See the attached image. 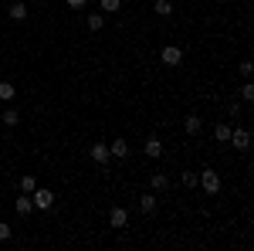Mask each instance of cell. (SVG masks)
Returning <instances> with one entry per match:
<instances>
[{"label": "cell", "instance_id": "ffe728a7", "mask_svg": "<svg viewBox=\"0 0 254 251\" xmlns=\"http://www.w3.org/2000/svg\"><path fill=\"white\" fill-rule=\"evenodd\" d=\"M34 187H38V180H34L31 173H27V176H20V193H31Z\"/></svg>", "mask_w": 254, "mask_h": 251}, {"label": "cell", "instance_id": "4fadbf2b", "mask_svg": "<svg viewBox=\"0 0 254 251\" xmlns=\"http://www.w3.org/2000/svg\"><path fill=\"white\" fill-rule=\"evenodd\" d=\"M14 98H17L14 82H0V102H14Z\"/></svg>", "mask_w": 254, "mask_h": 251}, {"label": "cell", "instance_id": "d4e9b609", "mask_svg": "<svg viewBox=\"0 0 254 251\" xmlns=\"http://www.w3.org/2000/svg\"><path fill=\"white\" fill-rule=\"evenodd\" d=\"M64 3H68V7H71V10H81V7H85V3H88V0H64Z\"/></svg>", "mask_w": 254, "mask_h": 251}, {"label": "cell", "instance_id": "7402d4cb", "mask_svg": "<svg viewBox=\"0 0 254 251\" xmlns=\"http://www.w3.org/2000/svg\"><path fill=\"white\" fill-rule=\"evenodd\" d=\"M10 224H7V221H0V241H10Z\"/></svg>", "mask_w": 254, "mask_h": 251}, {"label": "cell", "instance_id": "cb8c5ba5", "mask_svg": "<svg viewBox=\"0 0 254 251\" xmlns=\"http://www.w3.org/2000/svg\"><path fill=\"white\" fill-rule=\"evenodd\" d=\"M251 72H254V65H251V61H241V75H244V78H251Z\"/></svg>", "mask_w": 254, "mask_h": 251}, {"label": "cell", "instance_id": "484cf974", "mask_svg": "<svg viewBox=\"0 0 254 251\" xmlns=\"http://www.w3.org/2000/svg\"><path fill=\"white\" fill-rule=\"evenodd\" d=\"M231 119H241V102H231Z\"/></svg>", "mask_w": 254, "mask_h": 251}, {"label": "cell", "instance_id": "d6986e66", "mask_svg": "<svg viewBox=\"0 0 254 251\" xmlns=\"http://www.w3.org/2000/svg\"><path fill=\"white\" fill-rule=\"evenodd\" d=\"M98 7H102V14H116L122 7V0H98Z\"/></svg>", "mask_w": 254, "mask_h": 251}, {"label": "cell", "instance_id": "5bb4252c", "mask_svg": "<svg viewBox=\"0 0 254 251\" xmlns=\"http://www.w3.org/2000/svg\"><path fill=\"white\" fill-rule=\"evenodd\" d=\"M214 139L217 143H227V139H231V122H217L214 126Z\"/></svg>", "mask_w": 254, "mask_h": 251}, {"label": "cell", "instance_id": "6da1fadb", "mask_svg": "<svg viewBox=\"0 0 254 251\" xmlns=\"http://www.w3.org/2000/svg\"><path fill=\"white\" fill-rule=\"evenodd\" d=\"M231 146H234L237 153H248L251 150V129L248 126H231V139H227Z\"/></svg>", "mask_w": 254, "mask_h": 251}, {"label": "cell", "instance_id": "3957f363", "mask_svg": "<svg viewBox=\"0 0 254 251\" xmlns=\"http://www.w3.org/2000/svg\"><path fill=\"white\" fill-rule=\"evenodd\" d=\"M196 187H203L210 197H214V193H220V173H217V170H203V173L196 176Z\"/></svg>", "mask_w": 254, "mask_h": 251}, {"label": "cell", "instance_id": "7c38bea8", "mask_svg": "<svg viewBox=\"0 0 254 251\" xmlns=\"http://www.w3.org/2000/svg\"><path fill=\"white\" fill-rule=\"evenodd\" d=\"M109 153L116 156V160H126V156H129V146H126V139H116V143H109Z\"/></svg>", "mask_w": 254, "mask_h": 251}, {"label": "cell", "instance_id": "277c9868", "mask_svg": "<svg viewBox=\"0 0 254 251\" xmlns=\"http://www.w3.org/2000/svg\"><path fill=\"white\" fill-rule=\"evenodd\" d=\"M159 61L170 65V68H176V65L183 61V48H180V44H166V48L159 51Z\"/></svg>", "mask_w": 254, "mask_h": 251}, {"label": "cell", "instance_id": "52a82bcc", "mask_svg": "<svg viewBox=\"0 0 254 251\" xmlns=\"http://www.w3.org/2000/svg\"><path fill=\"white\" fill-rule=\"evenodd\" d=\"M7 17L10 20H27V3H24V0H14V3L7 7Z\"/></svg>", "mask_w": 254, "mask_h": 251}, {"label": "cell", "instance_id": "2e32d148", "mask_svg": "<svg viewBox=\"0 0 254 251\" xmlns=\"http://www.w3.org/2000/svg\"><path fill=\"white\" fill-rule=\"evenodd\" d=\"M153 10H156L159 17H170V14H173V3H170V0H156V3H153Z\"/></svg>", "mask_w": 254, "mask_h": 251}, {"label": "cell", "instance_id": "44dd1931", "mask_svg": "<svg viewBox=\"0 0 254 251\" xmlns=\"http://www.w3.org/2000/svg\"><path fill=\"white\" fill-rule=\"evenodd\" d=\"M241 98H244L248 105L254 102V85H251V82H244V85H241Z\"/></svg>", "mask_w": 254, "mask_h": 251}, {"label": "cell", "instance_id": "8fae6325", "mask_svg": "<svg viewBox=\"0 0 254 251\" xmlns=\"http://www.w3.org/2000/svg\"><path fill=\"white\" fill-rule=\"evenodd\" d=\"M139 211H142V214L156 211V193H142V197H139Z\"/></svg>", "mask_w": 254, "mask_h": 251}, {"label": "cell", "instance_id": "ac0fdd59", "mask_svg": "<svg viewBox=\"0 0 254 251\" xmlns=\"http://www.w3.org/2000/svg\"><path fill=\"white\" fill-rule=\"evenodd\" d=\"M105 27V14H88V31H102Z\"/></svg>", "mask_w": 254, "mask_h": 251}, {"label": "cell", "instance_id": "5b68a950", "mask_svg": "<svg viewBox=\"0 0 254 251\" xmlns=\"http://www.w3.org/2000/svg\"><path fill=\"white\" fill-rule=\"evenodd\" d=\"M142 153L149 156V160H159V156H163V143H159L156 136H149V139L142 143Z\"/></svg>", "mask_w": 254, "mask_h": 251}, {"label": "cell", "instance_id": "30bf717a", "mask_svg": "<svg viewBox=\"0 0 254 251\" xmlns=\"http://www.w3.org/2000/svg\"><path fill=\"white\" fill-rule=\"evenodd\" d=\"M149 187H153V193H163L166 187H170V176L166 173H153L149 176Z\"/></svg>", "mask_w": 254, "mask_h": 251}, {"label": "cell", "instance_id": "e0dca14e", "mask_svg": "<svg viewBox=\"0 0 254 251\" xmlns=\"http://www.w3.org/2000/svg\"><path fill=\"white\" fill-rule=\"evenodd\" d=\"M0 122H3V126H10V129H14V126H17V122H20L17 109H7V112H3V116H0Z\"/></svg>", "mask_w": 254, "mask_h": 251}, {"label": "cell", "instance_id": "603a6c76", "mask_svg": "<svg viewBox=\"0 0 254 251\" xmlns=\"http://www.w3.org/2000/svg\"><path fill=\"white\" fill-rule=\"evenodd\" d=\"M196 176L200 173H183V187H196Z\"/></svg>", "mask_w": 254, "mask_h": 251}, {"label": "cell", "instance_id": "ba28073f", "mask_svg": "<svg viewBox=\"0 0 254 251\" xmlns=\"http://www.w3.org/2000/svg\"><path fill=\"white\" fill-rule=\"evenodd\" d=\"M126 221H129L126 207H112V214H109V224H112V228H126Z\"/></svg>", "mask_w": 254, "mask_h": 251}, {"label": "cell", "instance_id": "9c48e42d", "mask_svg": "<svg viewBox=\"0 0 254 251\" xmlns=\"http://www.w3.org/2000/svg\"><path fill=\"white\" fill-rule=\"evenodd\" d=\"M183 129H187V136H196L200 129H203V119L200 116H187L183 119Z\"/></svg>", "mask_w": 254, "mask_h": 251}, {"label": "cell", "instance_id": "9a60e30c", "mask_svg": "<svg viewBox=\"0 0 254 251\" xmlns=\"http://www.w3.org/2000/svg\"><path fill=\"white\" fill-rule=\"evenodd\" d=\"M34 211V204H31V193H20L17 197V214L24 217V214H31Z\"/></svg>", "mask_w": 254, "mask_h": 251}, {"label": "cell", "instance_id": "8992f818", "mask_svg": "<svg viewBox=\"0 0 254 251\" xmlns=\"http://www.w3.org/2000/svg\"><path fill=\"white\" fill-rule=\"evenodd\" d=\"M88 156H92L95 163H109V160H112V153H109V143H95V146L88 150Z\"/></svg>", "mask_w": 254, "mask_h": 251}, {"label": "cell", "instance_id": "7a4b0ae2", "mask_svg": "<svg viewBox=\"0 0 254 251\" xmlns=\"http://www.w3.org/2000/svg\"><path fill=\"white\" fill-rule=\"evenodd\" d=\"M31 204H34L38 211H51V207H55V193L48 190V187H34V190H31Z\"/></svg>", "mask_w": 254, "mask_h": 251}]
</instances>
